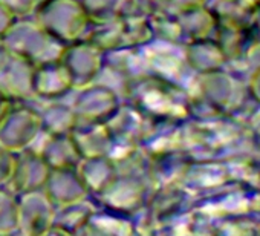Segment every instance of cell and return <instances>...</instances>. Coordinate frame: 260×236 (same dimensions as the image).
<instances>
[{
    "label": "cell",
    "mask_w": 260,
    "mask_h": 236,
    "mask_svg": "<svg viewBox=\"0 0 260 236\" xmlns=\"http://www.w3.org/2000/svg\"><path fill=\"white\" fill-rule=\"evenodd\" d=\"M55 209L45 189L17 193V233L26 236L48 234Z\"/></svg>",
    "instance_id": "9"
},
{
    "label": "cell",
    "mask_w": 260,
    "mask_h": 236,
    "mask_svg": "<svg viewBox=\"0 0 260 236\" xmlns=\"http://www.w3.org/2000/svg\"><path fill=\"white\" fill-rule=\"evenodd\" d=\"M8 49L28 58L31 63L43 65L61 60L66 45L52 37L32 16L17 17L4 36Z\"/></svg>",
    "instance_id": "3"
},
{
    "label": "cell",
    "mask_w": 260,
    "mask_h": 236,
    "mask_svg": "<svg viewBox=\"0 0 260 236\" xmlns=\"http://www.w3.org/2000/svg\"><path fill=\"white\" fill-rule=\"evenodd\" d=\"M40 112L45 135H66L78 125V116L72 104L54 100L49 101Z\"/></svg>",
    "instance_id": "20"
},
{
    "label": "cell",
    "mask_w": 260,
    "mask_h": 236,
    "mask_svg": "<svg viewBox=\"0 0 260 236\" xmlns=\"http://www.w3.org/2000/svg\"><path fill=\"white\" fill-rule=\"evenodd\" d=\"M17 233V193L0 187V234Z\"/></svg>",
    "instance_id": "23"
},
{
    "label": "cell",
    "mask_w": 260,
    "mask_h": 236,
    "mask_svg": "<svg viewBox=\"0 0 260 236\" xmlns=\"http://www.w3.org/2000/svg\"><path fill=\"white\" fill-rule=\"evenodd\" d=\"M16 154L0 146V187H8L14 173Z\"/></svg>",
    "instance_id": "25"
},
{
    "label": "cell",
    "mask_w": 260,
    "mask_h": 236,
    "mask_svg": "<svg viewBox=\"0 0 260 236\" xmlns=\"http://www.w3.org/2000/svg\"><path fill=\"white\" fill-rule=\"evenodd\" d=\"M46 141L39 149L43 160L52 169H77L81 163V155L71 137L66 135H46Z\"/></svg>",
    "instance_id": "18"
},
{
    "label": "cell",
    "mask_w": 260,
    "mask_h": 236,
    "mask_svg": "<svg viewBox=\"0 0 260 236\" xmlns=\"http://www.w3.org/2000/svg\"><path fill=\"white\" fill-rule=\"evenodd\" d=\"M7 8H10L17 17L32 16L40 0H0Z\"/></svg>",
    "instance_id": "26"
},
{
    "label": "cell",
    "mask_w": 260,
    "mask_h": 236,
    "mask_svg": "<svg viewBox=\"0 0 260 236\" xmlns=\"http://www.w3.org/2000/svg\"><path fill=\"white\" fill-rule=\"evenodd\" d=\"M34 95L46 101L61 100L72 91L74 81L61 60L37 65L34 71Z\"/></svg>",
    "instance_id": "12"
},
{
    "label": "cell",
    "mask_w": 260,
    "mask_h": 236,
    "mask_svg": "<svg viewBox=\"0 0 260 236\" xmlns=\"http://www.w3.org/2000/svg\"><path fill=\"white\" fill-rule=\"evenodd\" d=\"M10 104H11V103H10L2 94H0V118L4 116V113H5V110L10 107Z\"/></svg>",
    "instance_id": "28"
},
{
    "label": "cell",
    "mask_w": 260,
    "mask_h": 236,
    "mask_svg": "<svg viewBox=\"0 0 260 236\" xmlns=\"http://www.w3.org/2000/svg\"><path fill=\"white\" fill-rule=\"evenodd\" d=\"M49 173L51 167L43 160L40 152L34 148H29L16 154L14 173L8 187L16 193L43 189Z\"/></svg>",
    "instance_id": "11"
},
{
    "label": "cell",
    "mask_w": 260,
    "mask_h": 236,
    "mask_svg": "<svg viewBox=\"0 0 260 236\" xmlns=\"http://www.w3.org/2000/svg\"><path fill=\"white\" fill-rule=\"evenodd\" d=\"M152 120L141 113L135 106H132L128 101L122 100L118 110L112 115L110 120L106 123L112 137H113V152L112 158H116L118 155L140 148L143 138L146 137Z\"/></svg>",
    "instance_id": "8"
},
{
    "label": "cell",
    "mask_w": 260,
    "mask_h": 236,
    "mask_svg": "<svg viewBox=\"0 0 260 236\" xmlns=\"http://www.w3.org/2000/svg\"><path fill=\"white\" fill-rule=\"evenodd\" d=\"M43 189L55 207L90 198L77 169H52Z\"/></svg>",
    "instance_id": "14"
},
{
    "label": "cell",
    "mask_w": 260,
    "mask_h": 236,
    "mask_svg": "<svg viewBox=\"0 0 260 236\" xmlns=\"http://www.w3.org/2000/svg\"><path fill=\"white\" fill-rule=\"evenodd\" d=\"M121 97L152 122L178 123L187 115L188 109L184 92L172 80L153 74L125 80Z\"/></svg>",
    "instance_id": "1"
},
{
    "label": "cell",
    "mask_w": 260,
    "mask_h": 236,
    "mask_svg": "<svg viewBox=\"0 0 260 236\" xmlns=\"http://www.w3.org/2000/svg\"><path fill=\"white\" fill-rule=\"evenodd\" d=\"M34 71V63L8 49L4 43L0 48V94L10 103H26L36 98Z\"/></svg>",
    "instance_id": "6"
},
{
    "label": "cell",
    "mask_w": 260,
    "mask_h": 236,
    "mask_svg": "<svg viewBox=\"0 0 260 236\" xmlns=\"http://www.w3.org/2000/svg\"><path fill=\"white\" fill-rule=\"evenodd\" d=\"M138 233L137 216L124 215L95 204L81 234L92 236H132Z\"/></svg>",
    "instance_id": "13"
},
{
    "label": "cell",
    "mask_w": 260,
    "mask_h": 236,
    "mask_svg": "<svg viewBox=\"0 0 260 236\" xmlns=\"http://www.w3.org/2000/svg\"><path fill=\"white\" fill-rule=\"evenodd\" d=\"M122 46L143 48L153 40L149 17H122Z\"/></svg>",
    "instance_id": "22"
},
{
    "label": "cell",
    "mask_w": 260,
    "mask_h": 236,
    "mask_svg": "<svg viewBox=\"0 0 260 236\" xmlns=\"http://www.w3.org/2000/svg\"><path fill=\"white\" fill-rule=\"evenodd\" d=\"M71 137L81 158L110 157L113 152V137L106 123H78Z\"/></svg>",
    "instance_id": "15"
},
{
    "label": "cell",
    "mask_w": 260,
    "mask_h": 236,
    "mask_svg": "<svg viewBox=\"0 0 260 236\" xmlns=\"http://www.w3.org/2000/svg\"><path fill=\"white\" fill-rule=\"evenodd\" d=\"M16 19H17V16L10 8H7L2 2H0V37L4 39V36L13 26Z\"/></svg>",
    "instance_id": "27"
},
{
    "label": "cell",
    "mask_w": 260,
    "mask_h": 236,
    "mask_svg": "<svg viewBox=\"0 0 260 236\" xmlns=\"http://www.w3.org/2000/svg\"><path fill=\"white\" fill-rule=\"evenodd\" d=\"M2 46H4V39L0 37V48H2Z\"/></svg>",
    "instance_id": "29"
},
{
    "label": "cell",
    "mask_w": 260,
    "mask_h": 236,
    "mask_svg": "<svg viewBox=\"0 0 260 236\" xmlns=\"http://www.w3.org/2000/svg\"><path fill=\"white\" fill-rule=\"evenodd\" d=\"M122 17H113L101 22H92L86 39L106 52L122 46Z\"/></svg>",
    "instance_id": "21"
},
{
    "label": "cell",
    "mask_w": 260,
    "mask_h": 236,
    "mask_svg": "<svg viewBox=\"0 0 260 236\" xmlns=\"http://www.w3.org/2000/svg\"><path fill=\"white\" fill-rule=\"evenodd\" d=\"M95 210L92 198L58 205L48 234H81L89 216Z\"/></svg>",
    "instance_id": "16"
},
{
    "label": "cell",
    "mask_w": 260,
    "mask_h": 236,
    "mask_svg": "<svg viewBox=\"0 0 260 236\" xmlns=\"http://www.w3.org/2000/svg\"><path fill=\"white\" fill-rule=\"evenodd\" d=\"M43 134L40 112L26 103H11L0 118V146L19 154Z\"/></svg>",
    "instance_id": "5"
},
{
    "label": "cell",
    "mask_w": 260,
    "mask_h": 236,
    "mask_svg": "<svg viewBox=\"0 0 260 236\" xmlns=\"http://www.w3.org/2000/svg\"><path fill=\"white\" fill-rule=\"evenodd\" d=\"M152 186L146 176L118 172L103 192L90 198L100 207L130 216H138L144 210Z\"/></svg>",
    "instance_id": "4"
},
{
    "label": "cell",
    "mask_w": 260,
    "mask_h": 236,
    "mask_svg": "<svg viewBox=\"0 0 260 236\" xmlns=\"http://www.w3.org/2000/svg\"><path fill=\"white\" fill-rule=\"evenodd\" d=\"M104 71L119 77L122 83L146 74L143 48L119 46L104 52Z\"/></svg>",
    "instance_id": "17"
},
{
    "label": "cell",
    "mask_w": 260,
    "mask_h": 236,
    "mask_svg": "<svg viewBox=\"0 0 260 236\" xmlns=\"http://www.w3.org/2000/svg\"><path fill=\"white\" fill-rule=\"evenodd\" d=\"M75 91L72 107L78 123H107L122 103L121 94L104 83L93 81Z\"/></svg>",
    "instance_id": "7"
},
{
    "label": "cell",
    "mask_w": 260,
    "mask_h": 236,
    "mask_svg": "<svg viewBox=\"0 0 260 236\" xmlns=\"http://www.w3.org/2000/svg\"><path fill=\"white\" fill-rule=\"evenodd\" d=\"M83 183L86 184L90 196L103 192L116 176V164L112 157H92L83 158L77 167Z\"/></svg>",
    "instance_id": "19"
},
{
    "label": "cell",
    "mask_w": 260,
    "mask_h": 236,
    "mask_svg": "<svg viewBox=\"0 0 260 236\" xmlns=\"http://www.w3.org/2000/svg\"><path fill=\"white\" fill-rule=\"evenodd\" d=\"M32 17L63 45L86 39L92 25L81 0H40Z\"/></svg>",
    "instance_id": "2"
},
{
    "label": "cell",
    "mask_w": 260,
    "mask_h": 236,
    "mask_svg": "<svg viewBox=\"0 0 260 236\" xmlns=\"http://www.w3.org/2000/svg\"><path fill=\"white\" fill-rule=\"evenodd\" d=\"M92 22L121 17L122 0H81Z\"/></svg>",
    "instance_id": "24"
},
{
    "label": "cell",
    "mask_w": 260,
    "mask_h": 236,
    "mask_svg": "<svg viewBox=\"0 0 260 236\" xmlns=\"http://www.w3.org/2000/svg\"><path fill=\"white\" fill-rule=\"evenodd\" d=\"M61 62L71 74L74 87H84L100 78L104 69V51L87 39L66 45Z\"/></svg>",
    "instance_id": "10"
}]
</instances>
